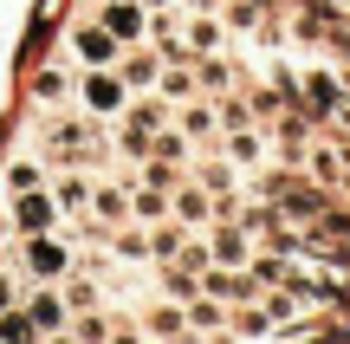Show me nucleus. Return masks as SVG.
Returning a JSON list of instances; mask_svg holds the SVG:
<instances>
[{
    "mask_svg": "<svg viewBox=\"0 0 350 344\" xmlns=\"http://www.w3.org/2000/svg\"><path fill=\"white\" fill-rule=\"evenodd\" d=\"M117 78H124V85H156V78H163V59H150V52H130Z\"/></svg>",
    "mask_w": 350,
    "mask_h": 344,
    "instance_id": "obj_10",
    "label": "nucleus"
},
{
    "mask_svg": "<svg viewBox=\"0 0 350 344\" xmlns=\"http://www.w3.org/2000/svg\"><path fill=\"white\" fill-rule=\"evenodd\" d=\"M117 46H124V39H117L111 33V26H78V33H72V59L78 65H117Z\"/></svg>",
    "mask_w": 350,
    "mask_h": 344,
    "instance_id": "obj_4",
    "label": "nucleus"
},
{
    "mask_svg": "<svg viewBox=\"0 0 350 344\" xmlns=\"http://www.w3.org/2000/svg\"><path fill=\"white\" fill-rule=\"evenodd\" d=\"M175 208H182V221H195V228L208 221V195H195V189H182V195H175Z\"/></svg>",
    "mask_w": 350,
    "mask_h": 344,
    "instance_id": "obj_14",
    "label": "nucleus"
},
{
    "mask_svg": "<svg viewBox=\"0 0 350 344\" xmlns=\"http://www.w3.org/2000/svg\"><path fill=\"white\" fill-rule=\"evenodd\" d=\"M46 156H59V163H91L98 156V137H91V124H46Z\"/></svg>",
    "mask_w": 350,
    "mask_h": 344,
    "instance_id": "obj_1",
    "label": "nucleus"
},
{
    "mask_svg": "<svg viewBox=\"0 0 350 344\" xmlns=\"http://www.w3.org/2000/svg\"><path fill=\"white\" fill-rule=\"evenodd\" d=\"M111 338V325L98 319V312H85V319H78V344H104Z\"/></svg>",
    "mask_w": 350,
    "mask_h": 344,
    "instance_id": "obj_15",
    "label": "nucleus"
},
{
    "mask_svg": "<svg viewBox=\"0 0 350 344\" xmlns=\"http://www.w3.org/2000/svg\"><path fill=\"white\" fill-rule=\"evenodd\" d=\"M104 26H111L124 46H143L156 20H150V7H143V0H104Z\"/></svg>",
    "mask_w": 350,
    "mask_h": 344,
    "instance_id": "obj_3",
    "label": "nucleus"
},
{
    "mask_svg": "<svg viewBox=\"0 0 350 344\" xmlns=\"http://www.w3.org/2000/svg\"><path fill=\"white\" fill-rule=\"evenodd\" d=\"M26 319L39 332H65V299L59 293H26Z\"/></svg>",
    "mask_w": 350,
    "mask_h": 344,
    "instance_id": "obj_8",
    "label": "nucleus"
},
{
    "mask_svg": "<svg viewBox=\"0 0 350 344\" xmlns=\"http://www.w3.org/2000/svg\"><path fill=\"white\" fill-rule=\"evenodd\" d=\"M20 267L33 273V280H59V273H65V247L52 241V234H26V247H20Z\"/></svg>",
    "mask_w": 350,
    "mask_h": 344,
    "instance_id": "obj_6",
    "label": "nucleus"
},
{
    "mask_svg": "<svg viewBox=\"0 0 350 344\" xmlns=\"http://www.w3.org/2000/svg\"><path fill=\"white\" fill-rule=\"evenodd\" d=\"M65 91H72V78H65L59 65H46V72L33 78V98H39V104H65Z\"/></svg>",
    "mask_w": 350,
    "mask_h": 344,
    "instance_id": "obj_11",
    "label": "nucleus"
},
{
    "mask_svg": "<svg viewBox=\"0 0 350 344\" xmlns=\"http://www.w3.org/2000/svg\"><path fill=\"white\" fill-rule=\"evenodd\" d=\"M188 325H201V332H214V325H221V306H214V299H208V306H188Z\"/></svg>",
    "mask_w": 350,
    "mask_h": 344,
    "instance_id": "obj_19",
    "label": "nucleus"
},
{
    "mask_svg": "<svg viewBox=\"0 0 350 344\" xmlns=\"http://www.w3.org/2000/svg\"><path fill=\"white\" fill-rule=\"evenodd\" d=\"M39 338H46V332H39L26 312H13V306L0 312V344H39Z\"/></svg>",
    "mask_w": 350,
    "mask_h": 344,
    "instance_id": "obj_9",
    "label": "nucleus"
},
{
    "mask_svg": "<svg viewBox=\"0 0 350 344\" xmlns=\"http://www.w3.org/2000/svg\"><path fill=\"white\" fill-rule=\"evenodd\" d=\"M240 254H247V234H221V241H214V260H227V267H234Z\"/></svg>",
    "mask_w": 350,
    "mask_h": 344,
    "instance_id": "obj_16",
    "label": "nucleus"
},
{
    "mask_svg": "<svg viewBox=\"0 0 350 344\" xmlns=\"http://www.w3.org/2000/svg\"><path fill=\"white\" fill-rule=\"evenodd\" d=\"M143 7H175V0H143Z\"/></svg>",
    "mask_w": 350,
    "mask_h": 344,
    "instance_id": "obj_23",
    "label": "nucleus"
},
{
    "mask_svg": "<svg viewBox=\"0 0 350 344\" xmlns=\"http://www.w3.org/2000/svg\"><path fill=\"white\" fill-rule=\"evenodd\" d=\"M7 306H13V286H7V280H0V312H7Z\"/></svg>",
    "mask_w": 350,
    "mask_h": 344,
    "instance_id": "obj_21",
    "label": "nucleus"
},
{
    "mask_svg": "<svg viewBox=\"0 0 350 344\" xmlns=\"http://www.w3.org/2000/svg\"><path fill=\"white\" fill-rule=\"evenodd\" d=\"M312 176H318V182H338V156L318 150V156H312Z\"/></svg>",
    "mask_w": 350,
    "mask_h": 344,
    "instance_id": "obj_20",
    "label": "nucleus"
},
{
    "mask_svg": "<svg viewBox=\"0 0 350 344\" xmlns=\"http://www.w3.org/2000/svg\"><path fill=\"white\" fill-rule=\"evenodd\" d=\"M78 104H85V111H98V117L124 111V78H117L111 65H91L85 85H78Z\"/></svg>",
    "mask_w": 350,
    "mask_h": 344,
    "instance_id": "obj_2",
    "label": "nucleus"
},
{
    "mask_svg": "<svg viewBox=\"0 0 350 344\" xmlns=\"http://www.w3.org/2000/svg\"><path fill=\"white\" fill-rule=\"evenodd\" d=\"M305 91H312V98H305V104H312L318 117H325V111H338V78H325V72H318V78H312V85H305Z\"/></svg>",
    "mask_w": 350,
    "mask_h": 344,
    "instance_id": "obj_12",
    "label": "nucleus"
},
{
    "mask_svg": "<svg viewBox=\"0 0 350 344\" xmlns=\"http://www.w3.org/2000/svg\"><path fill=\"white\" fill-rule=\"evenodd\" d=\"M208 124H214V117L201 111V104H188V111H182V137H208Z\"/></svg>",
    "mask_w": 350,
    "mask_h": 344,
    "instance_id": "obj_17",
    "label": "nucleus"
},
{
    "mask_svg": "<svg viewBox=\"0 0 350 344\" xmlns=\"http://www.w3.org/2000/svg\"><path fill=\"white\" fill-rule=\"evenodd\" d=\"M52 215H59L52 195H39V189H20V195H13V221H20V234H46Z\"/></svg>",
    "mask_w": 350,
    "mask_h": 344,
    "instance_id": "obj_7",
    "label": "nucleus"
},
{
    "mask_svg": "<svg viewBox=\"0 0 350 344\" xmlns=\"http://www.w3.org/2000/svg\"><path fill=\"white\" fill-rule=\"evenodd\" d=\"M46 344H78V338H59V332H52V338H46Z\"/></svg>",
    "mask_w": 350,
    "mask_h": 344,
    "instance_id": "obj_22",
    "label": "nucleus"
},
{
    "mask_svg": "<svg viewBox=\"0 0 350 344\" xmlns=\"http://www.w3.org/2000/svg\"><path fill=\"white\" fill-rule=\"evenodd\" d=\"M7 182H13V195H20V189H39V182H46V169H39V163H26V156H20V163L7 169Z\"/></svg>",
    "mask_w": 350,
    "mask_h": 344,
    "instance_id": "obj_13",
    "label": "nucleus"
},
{
    "mask_svg": "<svg viewBox=\"0 0 350 344\" xmlns=\"http://www.w3.org/2000/svg\"><path fill=\"white\" fill-rule=\"evenodd\" d=\"M85 195H91V189H85L78 176H72V182H59V208H78V215H85Z\"/></svg>",
    "mask_w": 350,
    "mask_h": 344,
    "instance_id": "obj_18",
    "label": "nucleus"
},
{
    "mask_svg": "<svg viewBox=\"0 0 350 344\" xmlns=\"http://www.w3.org/2000/svg\"><path fill=\"white\" fill-rule=\"evenodd\" d=\"M163 98H150V104H137V111H130L124 117V156H143V150H150V143H156V130H163Z\"/></svg>",
    "mask_w": 350,
    "mask_h": 344,
    "instance_id": "obj_5",
    "label": "nucleus"
}]
</instances>
